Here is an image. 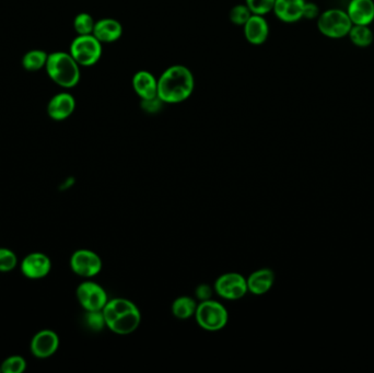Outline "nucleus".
Segmentation results:
<instances>
[{
    "instance_id": "nucleus-28",
    "label": "nucleus",
    "mask_w": 374,
    "mask_h": 373,
    "mask_svg": "<svg viewBox=\"0 0 374 373\" xmlns=\"http://www.w3.org/2000/svg\"><path fill=\"white\" fill-rule=\"evenodd\" d=\"M163 102L160 98H150V100H142V107L145 111L149 112V113H155L161 109Z\"/></svg>"
},
{
    "instance_id": "nucleus-16",
    "label": "nucleus",
    "mask_w": 374,
    "mask_h": 373,
    "mask_svg": "<svg viewBox=\"0 0 374 373\" xmlns=\"http://www.w3.org/2000/svg\"><path fill=\"white\" fill-rule=\"evenodd\" d=\"M133 89L142 100L158 96V79L147 70H140L133 77Z\"/></svg>"
},
{
    "instance_id": "nucleus-23",
    "label": "nucleus",
    "mask_w": 374,
    "mask_h": 373,
    "mask_svg": "<svg viewBox=\"0 0 374 373\" xmlns=\"http://www.w3.org/2000/svg\"><path fill=\"white\" fill-rule=\"evenodd\" d=\"M1 372L3 373H21L26 369V361L21 356H11L3 361L0 365Z\"/></svg>"
},
{
    "instance_id": "nucleus-14",
    "label": "nucleus",
    "mask_w": 374,
    "mask_h": 373,
    "mask_svg": "<svg viewBox=\"0 0 374 373\" xmlns=\"http://www.w3.org/2000/svg\"><path fill=\"white\" fill-rule=\"evenodd\" d=\"M244 37L250 44L262 45L267 41L269 35V22L264 16L252 15L248 22L243 26Z\"/></svg>"
},
{
    "instance_id": "nucleus-12",
    "label": "nucleus",
    "mask_w": 374,
    "mask_h": 373,
    "mask_svg": "<svg viewBox=\"0 0 374 373\" xmlns=\"http://www.w3.org/2000/svg\"><path fill=\"white\" fill-rule=\"evenodd\" d=\"M76 109V100L67 92L53 96L47 105V114L54 121H64L73 115Z\"/></svg>"
},
{
    "instance_id": "nucleus-11",
    "label": "nucleus",
    "mask_w": 374,
    "mask_h": 373,
    "mask_svg": "<svg viewBox=\"0 0 374 373\" xmlns=\"http://www.w3.org/2000/svg\"><path fill=\"white\" fill-rule=\"evenodd\" d=\"M60 347V337L52 329H42L34 335L30 350L34 357L46 359L52 357Z\"/></svg>"
},
{
    "instance_id": "nucleus-1",
    "label": "nucleus",
    "mask_w": 374,
    "mask_h": 373,
    "mask_svg": "<svg viewBox=\"0 0 374 373\" xmlns=\"http://www.w3.org/2000/svg\"><path fill=\"white\" fill-rule=\"evenodd\" d=\"M194 89L193 73L183 65L171 66L158 79V98L163 103H182L193 94Z\"/></svg>"
},
{
    "instance_id": "nucleus-15",
    "label": "nucleus",
    "mask_w": 374,
    "mask_h": 373,
    "mask_svg": "<svg viewBox=\"0 0 374 373\" xmlns=\"http://www.w3.org/2000/svg\"><path fill=\"white\" fill-rule=\"evenodd\" d=\"M352 24L370 26L374 21L373 0H351L347 9Z\"/></svg>"
},
{
    "instance_id": "nucleus-30",
    "label": "nucleus",
    "mask_w": 374,
    "mask_h": 373,
    "mask_svg": "<svg viewBox=\"0 0 374 373\" xmlns=\"http://www.w3.org/2000/svg\"><path fill=\"white\" fill-rule=\"evenodd\" d=\"M318 17H320V11H318V6L312 3H305L303 18L312 20V19L318 18Z\"/></svg>"
},
{
    "instance_id": "nucleus-22",
    "label": "nucleus",
    "mask_w": 374,
    "mask_h": 373,
    "mask_svg": "<svg viewBox=\"0 0 374 373\" xmlns=\"http://www.w3.org/2000/svg\"><path fill=\"white\" fill-rule=\"evenodd\" d=\"M96 21L87 12H81L74 20V29L78 35H88L93 33Z\"/></svg>"
},
{
    "instance_id": "nucleus-18",
    "label": "nucleus",
    "mask_w": 374,
    "mask_h": 373,
    "mask_svg": "<svg viewBox=\"0 0 374 373\" xmlns=\"http://www.w3.org/2000/svg\"><path fill=\"white\" fill-rule=\"evenodd\" d=\"M275 274L269 268H262L252 272L250 277L246 279L248 289L250 293L255 295H265L271 290L274 285Z\"/></svg>"
},
{
    "instance_id": "nucleus-7",
    "label": "nucleus",
    "mask_w": 374,
    "mask_h": 373,
    "mask_svg": "<svg viewBox=\"0 0 374 373\" xmlns=\"http://www.w3.org/2000/svg\"><path fill=\"white\" fill-rule=\"evenodd\" d=\"M77 299L85 311H102L108 304L103 288L93 281H83L77 288Z\"/></svg>"
},
{
    "instance_id": "nucleus-29",
    "label": "nucleus",
    "mask_w": 374,
    "mask_h": 373,
    "mask_svg": "<svg viewBox=\"0 0 374 373\" xmlns=\"http://www.w3.org/2000/svg\"><path fill=\"white\" fill-rule=\"evenodd\" d=\"M196 293V297L198 298V300L207 301L212 299V288L210 285H199L195 290Z\"/></svg>"
},
{
    "instance_id": "nucleus-17",
    "label": "nucleus",
    "mask_w": 374,
    "mask_h": 373,
    "mask_svg": "<svg viewBox=\"0 0 374 373\" xmlns=\"http://www.w3.org/2000/svg\"><path fill=\"white\" fill-rule=\"evenodd\" d=\"M93 35L103 43H114L121 39L123 26L115 19L104 18L96 21L93 29Z\"/></svg>"
},
{
    "instance_id": "nucleus-25",
    "label": "nucleus",
    "mask_w": 374,
    "mask_h": 373,
    "mask_svg": "<svg viewBox=\"0 0 374 373\" xmlns=\"http://www.w3.org/2000/svg\"><path fill=\"white\" fill-rule=\"evenodd\" d=\"M250 12L258 16H265L274 9L275 0H246Z\"/></svg>"
},
{
    "instance_id": "nucleus-20",
    "label": "nucleus",
    "mask_w": 374,
    "mask_h": 373,
    "mask_svg": "<svg viewBox=\"0 0 374 373\" xmlns=\"http://www.w3.org/2000/svg\"><path fill=\"white\" fill-rule=\"evenodd\" d=\"M349 39L358 47H368L373 42V32L369 26H359L354 24L349 31Z\"/></svg>"
},
{
    "instance_id": "nucleus-24",
    "label": "nucleus",
    "mask_w": 374,
    "mask_h": 373,
    "mask_svg": "<svg viewBox=\"0 0 374 373\" xmlns=\"http://www.w3.org/2000/svg\"><path fill=\"white\" fill-rule=\"evenodd\" d=\"M18 257L15 252L7 248H0V272H8L16 268Z\"/></svg>"
},
{
    "instance_id": "nucleus-4",
    "label": "nucleus",
    "mask_w": 374,
    "mask_h": 373,
    "mask_svg": "<svg viewBox=\"0 0 374 373\" xmlns=\"http://www.w3.org/2000/svg\"><path fill=\"white\" fill-rule=\"evenodd\" d=\"M352 22L347 11L341 9H328L318 18V31L328 39H343L347 37L352 28Z\"/></svg>"
},
{
    "instance_id": "nucleus-10",
    "label": "nucleus",
    "mask_w": 374,
    "mask_h": 373,
    "mask_svg": "<svg viewBox=\"0 0 374 373\" xmlns=\"http://www.w3.org/2000/svg\"><path fill=\"white\" fill-rule=\"evenodd\" d=\"M52 270V261L41 252L26 255L21 262V272L28 279H42Z\"/></svg>"
},
{
    "instance_id": "nucleus-27",
    "label": "nucleus",
    "mask_w": 374,
    "mask_h": 373,
    "mask_svg": "<svg viewBox=\"0 0 374 373\" xmlns=\"http://www.w3.org/2000/svg\"><path fill=\"white\" fill-rule=\"evenodd\" d=\"M87 324L92 331H102L106 327L105 320H104L103 311H87L85 315Z\"/></svg>"
},
{
    "instance_id": "nucleus-8",
    "label": "nucleus",
    "mask_w": 374,
    "mask_h": 373,
    "mask_svg": "<svg viewBox=\"0 0 374 373\" xmlns=\"http://www.w3.org/2000/svg\"><path fill=\"white\" fill-rule=\"evenodd\" d=\"M214 291L226 300H239L248 293V283L240 274L227 272L218 278Z\"/></svg>"
},
{
    "instance_id": "nucleus-2",
    "label": "nucleus",
    "mask_w": 374,
    "mask_h": 373,
    "mask_svg": "<svg viewBox=\"0 0 374 373\" xmlns=\"http://www.w3.org/2000/svg\"><path fill=\"white\" fill-rule=\"evenodd\" d=\"M102 311L106 327L115 334H132L142 321L137 306L127 299L117 298L108 301Z\"/></svg>"
},
{
    "instance_id": "nucleus-9",
    "label": "nucleus",
    "mask_w": 374,
    "mask_h": 373,
    "mask_svg": "<svg viewBox=\"0 0 374 373\" xmlns=\"http://www.w3.org/2000/svg\"><path fill=\"white\" fill-rule=\"evenodd\" d=\"M70 267L75 274L85 278L94 277L102 270V259L96 252L78 250L71 255Z\"/></svg>"
},
{
    "instance_id": "nucleus-26",
    "label": "nucleus",
    "mask_w": 374,
    "mask_h": 373,
    "mask_svg": "<svg viewBox=\"0 0 374 373\" xmlns=\"http://www.w3.org/2000/svg\"><path fill=\"white\" fill-rule=\"evenodd\" d=\"M253 13L250 12L246 5H237L231 9L230 20L235 26H244Z\"/></svg>"
},
{
    "instance_id": "nucleus-13",
    "label": "nucleus",
    "mask_w": 374,
    "mask_h": 373,
    "mask_svg": "<svg viewBox=\"0 0 374 373\" xmlns=\"http://www.w3.org/2000/svg\"><path fill=\"white\" fill-rule=\"evenodd\" d=\"M305 3V0H275L273 11L282 22L294 24L303 18Z\"/></svg>"
},
{
    "instance_id": "nucleus-21",
    "label": "nucleus",
    "mask_w": 374,
    "mask_h": 373,
    "mask_svg": "<svg viewBox=\"0 0 374 373\" xmlns=\"http://www.w3.org/2000/svg\"><path fill=\"white\" fill-rule=\"evenodd\" d=\"M49 55L41 49H33L26 53L22 60V66L28 71H39L46 66Z\"/></svg>"
},
{
    "instance_id": "nucleus-31",
    "label": "nucleus",
    "mask_w": 374,
    "mask_h": 373,
    "mask_svg": "<svg viewBox=\"0 0 374 373\" xmlns=\"http://www.w3.org/2000/svg\"><path fill=\"white\" fill-rule=\"evenodd\" d=\"M0 372H1V369H0Z\"/></svg>"
},
{
    "instance_id": "nucleus-5",
    "label": "nucleus",
    "mask_w": 374,
    "mask_h": 373,
    "mask_svg": "<svg viewBox=\"0 0 374 373\" xmlns=\"http://www.w3.org/2000/svg\"><path fill=\"white\" fill-rule=\"evenodd\" d=\"M195 316L199 327L208 332H218L225 329L229 319L227 309L212 299L198 304Z\"/></svg>"
},
{
    "instance_id": "nucleus-6",
    "label": "nucleus",
    "mask_w": 374,
    "mask_h": 373,
    "mask_svg": "<svg viewBox=\"0 0 374 373\" xmlns=\"http://www.w3.org/2000/svg\"><path fill=\"white\" fill-rule=\"evenodd\" d=\"M102 43L93 34L78 35L70 45V55L83 67L96 65L102 56Z\"/></svg>"
},
{
    "instance_id": "nucleus-3",
    "label": "nucleus",
    "mask_w": 374,
    "mask_h": 373,
    "mask_svg": "<svg viewBox=\"0 0 374 373\" xmlns=\"http://www.w3.org/2000/svg\"><path fill=\"white\" fill-rule=\"evenodd\" d=\"M45 68L49 78L62 88H74L80 81V66L70 53L55 52L49 55Z\"/></svg>"
},
{
    "instance_id": "nucleus-19",
    "label": "nucleus",
    "mask_w": 374,
    "mask_h": 373,
    "mask_svg": "<svg viewBox=\"0 0 374 373\" xmlns=\"http://www.w3.org/2000/svg\"><path fill=\"white\" fill-rule=\"evenodd\" d=\"M197 306L196 301L189 297H180L172 304V312L178 320H187L195 315Z\"/></svg>"
}]
</instances>
